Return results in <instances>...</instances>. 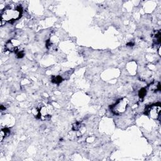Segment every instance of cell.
I'll list each match as a JSON object with an SVG mask.
<instances>
[{"instance_id":"6da1fadb","label":"cell","mask_w":161,"mask_h":161,"mask_svg":"<svg viewBox=\"0 0 161 161\" xmlns=\"http://www.w3.org/2000/svg\"><path fill=\"white\" fill-rule=\"evenodd\" d=\"M22 11L21 6H18L16 8L5 9L1 13V20L5 22L13 23L21 18Z\"/></svg>"},{"instance_id":"7a4b0ae2","label":"cell","mask_w":161,"mask_h":161,"mask_svg":"<svg viewBox=\"0 0 161 161\" xmlns=\"http://www.w3.org/2000/svg\"><path fill=\"white\" fill-rule=\"evenodd\" d=\"M36 117L42 120H49L52 115L53 108L50 104H43L39 106L36 111Z\"/></svg>"},{"instance_id":"3957f363","label":"cell","mask_w":161,"mask_h":161,"mask_svg":"<svg viewBox=\"0 0 161 161\" xmlns=\"http://www.w3.org/2000/svg\"><path fill=\"white\" fill-rule=\"evenodd\" d=\"M128 105V100L126 98H124L118 100L114 105L110 107V109L113 114L115 115H120L125 112Z\"/></svg>"},{"instance_id":"277c9868","label":"cell","mask_w":161,"mask_h":161,"mask_svg":"<svg viewBox=\"0 0 161 161\" xmlns=\"http://www.w3.org/2000/svg\"><path fill=\"white\" fill-rule=\"evenodd\" d=\"M160 103H157L147 106L146 110H145V114L154 120H158L160 117Z\"/></svg>"},{"instance_id":"5b68a950","label":"cell","mask_w":161,"mask_h":161,"mask_svg":"<svg viewBox=\"0 0 161 161\" xmlns=\"http://www.w3.org/2000/svg\"><path fill=\"white\" fill-rule=\"evenodd\" d=\"M6 49L9 52H15L17 53L22 51L20 42L16 39H11L8 40L6 43Z\"/></svg>"},{"instance_id":"8992f818","label":"cell","mask_w":161,"mask_h":161,"mask_svg":"<svg viewBox=\"0 0 161 161\" xmlns=\"http://www.w3.org/2000/svg\"><path fill=\"white\" fill-rule=\"evenodd\" d=\"M150 91L153 92H157L160 91V82H153L149 86Z\"/></svg>"},{"instance_id":"52a82bcc","label":"cell","mask_w":161,"mask_h":161,"mask_svg":"<svg viewBox=\"0 0 161 161\" xmlns=\"http://www.w3.org/2000/svg\"><path fill=\"white\" fill-rule=\"evenodd\" d=\"M9 130L7 128H3L1 131V133H0V139H1V141H2L3 140L5 137L7 136L8 135H9Z\"/></svg>"},{"instance_id":"ba28073f","label":"cell","mask_w":161,"mask_h":161,"mask_svg":"<svg viewBox=\"0 0 161 161\" xmlns=\"http://www.w3.org/2000/svg\"><path fill=\"white\" fill-rule=\"evenodd\" d=\"M62 81V77L61 75H56V76H53L52 78V82L53 83L59 84Z\"/></svg>"},{"instance_id":"9c48e42d","label":"cell","mask_w":161,"mask_h":161,"mask_svg":"<svg viewBox=\"0 0 161 161\" xmlns=\"http://www.w3.org/2000/svg\"><path fill=\"white\" fill-rule=\"evenodd\" d=\"M147 94V90L146 88H142V89L138 92V95L140 98H144L146 96Z\"/></svg>"},{"instance_id":"30bf717a","label":"cell","mask_w":161,"mask_h":161,"mask_svg":"<svg viewBox=\"0 0 161 161\" xmlns=\"http://www.w3.org/2000/svg\"><path fill=\"white\" fill-rule=\"evenodd\" d=\"M81 128V125L79 124V123H76V124H74L73 125V130H75V131H77V130H79Z\"/></svg>"},{"instance_id":"8fae6325","label":"cell","mask_w":161,"mask_h":161,"mask_svg":"<svg viewBox=\"0 0 161 161\" xmlns=\"http://www.w3.org/2000/svg\"><path fill=\"white\" fill-rule=\"evenodd\" d=\"M23 56H24L23 50H22V51L17 53V57L18 58H22V57H23Z\"/></svg>"}]
</instances>
